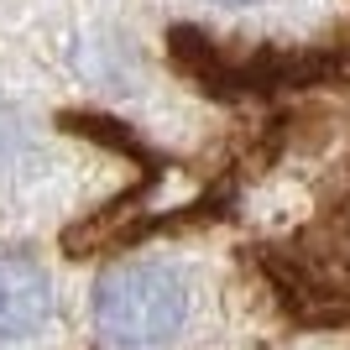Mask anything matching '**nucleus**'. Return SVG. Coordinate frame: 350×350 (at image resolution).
<instances>
[{
  "mask_svg": "<svg viewBox=\"0 0 350 350\" xmlns=\"http://www.w3.org/2000/svg\"><path fill=\"white\" fill-rule=\"evenodd\" d=\"M189 319V278L173 262H136L110 267L94 288V329L116 350H162L173 345Z\"/></svg>",
  "mask_w": 350,
  "mask_h": 350,
  "instance_id": "f257e3e1",
  "label": "nucleus"
},
{
  "mask_svg": "<svg viewBox=\"0 0 350 350\" xmlns=\"http://www.w3.org/2000/svg\"><path fill=\"white\" fill-rule=\"evenodd\" d=\"M53 314V282L37 262L27 256H5L0 251V340H27L37 335Z\"/></svg>",
  "mask_w": 350,
  "mask_h": 350,
  "instance_id": "f03ea898",
  "label": "nucleus"
},
{
  "mask_svg": "<svg viewBox=\"0 0 350 350\" xmlns=\"http://www.w3.org/2000/svg\"><path fill=\"white\" fill-rule=\"evenodd\" d=\"M215 5H251V0H215Z\"/></svg>",
  "mask_w": 350,
  "mask_h": 350,
  "instance_id": "7ed1b4c3",
  "label": "nucleus"
}]
</instances>
